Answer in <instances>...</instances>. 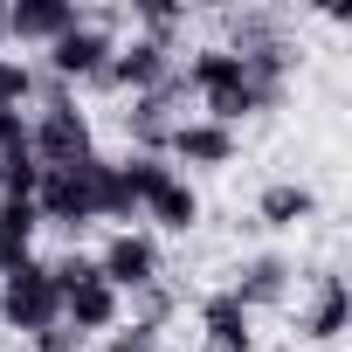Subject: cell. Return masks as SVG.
I'll use <instances>...</instances> for the list:
<instances>
[{
    "instance_id": "1",
    "label": "cell",
    "mask_w": 352,
    "mask_h": 352,
    "mask_svg": "<svg viewBox=\"0 0 352 352\" xmlns=\"http://www.w3.org/2000/svg\"><path fill=\"white\" fill-rule=\"evenodd\" d=\"M111 49H118V14H97V8H76V21L42 49V76H56V83H97V69L111 63Z\"/></svg>"
},
{
    "instance_id": "8",
    "label": "cell",
    "mask_w": 352,
    "mask_h": 352,
    "mask_svg": "<svg viewBox=\"0 0 352 352\" xmlns=\"http://www.w3.org/2000/svg\"><path fill=\"white\" fill-rule=\"evenodd\" d=\"M256 318L228 297V283H214L208 297H201V352H256V331H249Z\"/></svg>"
},
{
    "instance_id": "13",
    "label": "cell",
    "mask_w": 352,
    "mask_h": 352,
    "mask_svg": "<svg viewBox=\"0 0 352 352\" xmlns=\"http://www.w3.org/2000/svg\"><path fill=\"white\" fill-rule=\"evenodd\" d=\"M0 159H28V111L0 104Z\"/></svg>"
},
{
    "instance_id": "16",
    "label": "cell",
    "mask_w": 352,
    "mask_h": 352,
    "mask_svg": "<svg viewBox=\"0 0 352 352\" xmlns=\"http://www.w3.org/2000/svg\"><path fill=\"white\" fill-rule=\"evenodd\" d=\"M28 345H35V352H90V338H76L69 324H49V331H35Z\"/></svg>"
},
{
    "instance_id": "5",
    "label": "cell",
    "mask_w": 352,
    "mask_h": 352,
    "mask_svg": "<svg viewBox=\"0 0 352 352\" xmlns=\"http://www.w3.org/2000/svg\"><path fill=\"white\" fill-rule=\"evenodd\" d=\"M90 152H97V131H90L83 111H42V118H28V159H35L42 173L83 166Z\"/></svg>"
},
{
    "instance_id": "15",
    "label": "cell",
    "mask_w": 352,
    "mask_h": 352,
    "mask_svg": "<svg viewBox=\"0 0 352 352\" xmlns=\"http://www.w3.org/2000/svg\"><path fill=\"white\" fill-rule=\"evenodd\" d=\"M104 352H166V345L145 324H118V331H104Z\"/></svg>"
},
{
    "instance_id": "9",
    "label": "cell",
    "mask_w": 352,
    "mask_h": 352,
    "mask_svg": "<svg viewBox=\"0 0 352 352\" xmlns=\"http://www.w3.org/2000/svg\"><path fill=\"white\" fill-rule=\"evenodd\" d=\"M138 221H152L159 235H194L201 228V194L180 180V173H166V180L138 201Z\"/></svg>"
},
{
    "instance_id": "3",
    "label": "cell",
    "mask_w": 352,
    "mask_h": 352,
    "mask_svg": "<svg viewBox=\"0 0 352 352\" xmlns=\"http://www.w3.org/2000/svg\"><path fill=\"white\" fill-rule=\"evenodd\" d=\"M283 311H297V338L331 345L345 331V318H352V290H345L338 270H297V290H290Z\"/></svg>"
},
{
    "instance_id": "10",
    "label": "cell",
    "mask_w": 352,
    "mask_h": 352,
    "mask_svg": "<svg viewBox=\"0 0 352 352\" xmlns=\"http://www.w3.org/2000/svg\"><path fill=\"white\" fill-rule=\"evenodd\" d=\"M69 21H76L69 0H14V8H0V35H8V42H42V49H49Z\"/></svg>"
},
{
    "instance_id": "14",
    "label": "cell",
    "mask_w": 352,
    "mask_h": 352,
    "mask_svg": "<svg viewBox=\"0 0 352 352\" xmlns=\"http://www.w3.org/2000/svg\"><path fill=\"white\" fill-rule=\"evenodd\" d=\"M0 104L28 111V63L21 56H0Z\"/></svg>"
},
{
    "instance_id": "7",
    "label": "cell",
    "mask_w": 352,
    "mask_h": 352,
    "mask_svg": "<svg viewBox=\"0 0 352 352\" xmlns=\"http://www.w3.org/2000/svg\"><path fill=\"white\" fill-rule=\"evenodd\" d=\"M63 324H69L76 338H104V331H118V324H124V297H118L104 276H90V283L63 290Z\"/></svg>"
},
{
    "instance_id": "4",
    "label": "cell",
    "mask_w": 352,
    "mask_h": 352,
    "mask_svg": "<svg viewBox=\"0 0 352 352\" xmlns=\"http://www.w3.org/2000/svg\"><path fill=\"white\" fill-rule=\"evenodd\" d=\"M97 276H104L118 297H131V290L159 283V276H166L159 235H152V228H111V235H104V249H97Z\"/></svg>"
},
{
    "instance_id": "2",
    "label": "cell",
    "mask_w": 352,
    "mask_h": 352,
    "mask_svg": "<svg viewBox=\"0 0 352 352\" xmlns=\"http://www.w3.org/2000/svg\"><path fill=\"white\" fill-rule=\"evenodd\" d=\"M0 324L21 331V338H35V331L63 324V297H56V283H49V263H42V256H21L14 270H0Z\"/></svg>"
},
{
    "instance_id": "12",
    "label": "cell",
    "mask_w": 352,
    "mask_h": 352,
    "mask_svg": "<svg viewBox=\"0 0 352 352\" xmlns=\"http://www.w3.org/2000/svg\"><path fill=\"white\" fill-rule=\"evenodd\" d=\"M311 214H318V194H311L304 180H270L263 201H256V221H263V228H304Z\"/></svg>"
},
{
    "instance_id": "6",
    "label": "cell",
    "mask_w": 352,
    "mask_h": 352,
    "mask_svg": "<svg viewBox=\"0 0 352 352\" xmlns=\"http://www.w3.org/2000/svg\"><path fill=\"white\" fill-rule=\"evenodd\" d=\"M290 290H297V263H290V256H249V263L228 276V297H235L249 318H256V311H283Z\"/></svg>"
},
{
    "instance_id": "11",
    "label": "cell",
    "mask_w": 352,
    "mask_h": 352,
    "mask_svg": "<svg viewBox=\"0 0 352 352\" xmlns=\"http://www.w3.org/2000/svg\"><path fill=\"white\" fill-rule=\"evenodd\" d=\"M166 159H180V166H201V173H214V166H228V159H235V131H228V124H208V118H187L180 131H173Z\"/></svg>"
}]
</instances>
